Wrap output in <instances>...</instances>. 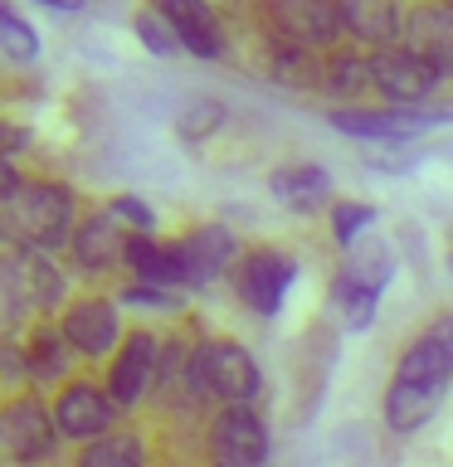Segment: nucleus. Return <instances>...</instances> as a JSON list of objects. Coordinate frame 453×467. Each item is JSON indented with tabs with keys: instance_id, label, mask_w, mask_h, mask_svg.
<instances>
[{
	"instance_id": "30",
	"label": "nucleus",
	"mask_w": 453,
	"mask_h": 467,
	"mask_svg": "<svg viewBox=\"0 0 453 467\" xmlns=\"http://www.w3.org/2000/svg\"><path fill=\"white\" fill-rule=\"evenodd\" d=\"M371 224H375V210H371V204H351V200L332 204V239L342 244L346 254L361 244V234L371 229Z\"/></svg>"
},
{
	"instance_id": "6",
	"label": "nucleus",
	"mask_w": 453,
	"mask_h": 467,
	"mask_svg": "<svg viewBox=\"0 0 453 467\" xmlns=\"http://www.w3.org/2000/svg\"><path fill=\"white\" fill-rule=\"evenodd\" d=\"M156 370H161V341L152 331H132L108 370V394L117 400V409L142 404L146 389L156 385Z\"/></svg>"
},
{
	"instance_id": "23",
	"label": "nucleus",
	"mask_w": 453,
	"mask_h": 467,
	"mask_svg": "<svg viewBox=\"0 0 453 467\" xmlns=\"http://www.w3.org/2000/svg\"><path fill=\"white\" fill-rule=\"evenodd\" d=\"M263 68H269V78L278 88H298V93L327 83V64L317 58V49H302V44H288V39L273 44L269 58H263Z\"/></svg>"
},
{
	"instance_id": "11",
	"label": "nucleus",
	"mask_w": 453,
	"mask_h": 467,
	"mask_svg": "<svg viewBox=\"0 0 453 467\" xmlns=\"http://www.w3.org/2000/svg\"><path fill=\"white\" fill-rule=\"evenodd\" d=\"M210 452H215V462L263 467V458H269V433L254 419V409H219V419L210 423Z\"/></svg>"
},
{
	"instance_id": "1",
	"label": "nucleus",
	"mask_w": 453,
	"mask_h": 467,
	"mask_svg": "<svg viewBox=\"0 0 453 467\" xmlns=\"http://www.w3.org/2000/svg\"><path fill=\"white\" fill-rule=\"evenodd\" d=\"M73 195L58 181H35L5 204V239L15 248H58L73 244Z\"/></svg>"
},
{
	"instance_id": "2",
	"label": "nucleus",
	"mask_w": 453,
	"mask_h": 467,
	"mask_svg": "<svg viewBox=\"0 0 453 467\" xmlns=\"http://www.w3.org/2000/svg\"><path fill=\"white\" fill-rule=\"evenodd\" d=\"M0 297H5V317L20 321L29 312H44L64 297V273L54 268L39 248H5L0 258Z\"/></svg>"
},
{
	"instance_id": "24",
	"label": "nucleus",
	"mask_w": 453,
	"mask_h": 467,
	"mask_svg": "<svg viewBox=\"0 0 453 467\" xmlns=\"http://www.w3.org/2000/svg\"><path fill=\"white\" fill-rule=\"evenodd\" d=\"M79 356V350L68 346V336L64 331H54V327H39L35 336H29V350H25V370L35 385H49V379H58L68 370V360Z\"/></svg>"
},
{
	"instance_id": "5",
	"label": "nucleus",
	"mask_w": 453,
	"mask_h": 467,
	"mask_svg": "<svg viewBox=\"0 0 453 467\" xmlns=\"http://www.w3.org/2000/svg\"><path fill=\"white\" fill-rule=\"evenodd\" d=\"M205 379H210V394L225 409H248L258 400V365L239 341H210L205 346Z\"/></svg>"
},
{
	"instance_id": "17",
	"label": "nucleus",
	"mask_w": 453,
	"mask_h": 467,
	"mask_svg": "<svg viewBox=\"0 0 453 467\" xmlns=\"http://www.w3.org/2000/svg\"><path fill=\"white\" fill-rule=\"evenodd\" d=\"M336 10H342V29L351 39L375 44L380 54L395 49V39H400V5L395 0H336Z\"/></svg>"
},
{
	"instance_id": "12",
	"label": "nucleus",
	"mask_w": 453,
	"mask_h": 467,
	"mask_svg": "<svg viewBox=\"0 0 453 467\" xmlns=\"http://www.w3.org/2000/svg\"><path fill=\"white\" fill-rule=\"evenodd\" d=\"M156 394L175 409H200V400L210 394L205 379V346H161V370H156Z\"/></svg>"
},
{
	"instance_id": "38",
	"label": "nucleus",
	"mask_w": 453,
	"mask_h": 467,
	"mask_svg": "<svg viewBox=\"0 0 453 467\" xmlns=\"http://www.w3.org/2000/svg\"><path fill=\"white\" fill-rule=\"evenodd\" d=\"M448 268H453V254H448Z\"/></svg>"
},
{
	"instance_id": "7",
	"label": "nucleus",
	"mask_w": 453,
	"mask_h": 467,
	"mask_svg": "<svg viewBox=\"0 0 453 467\" xmlns=\"http://www.w3.org/2000/svg\"><path fill=\"white\" fill-rule=\"evenodd\" d=\"M54 419H58V433L64 438H83V443H98V438L117 433V400L108 389L88 385V379H79V385H68L64 394H58L54 404Z\"/></svg>"
},
{
	"instance_id": "13",
	"label": "nucleus",
	"mask_w": 453,
	"mask_h": 467,
	"mask_svg": "<svg viewBox=\"0 0 453 467\" xmlns=\"http://www.w3.org/2000/svg\"><path fill=\"white\" fill-rule=\"evenodd\" d=\"M175 254H181V263H185V283L205 287L239 258V239H234L225 224H205V229L190 234V239L175 244Z\"/></svg>"
},
{
	"instance_id": "19",
	"label": "nucleus",
	"mask_w": 453,
	"mask_h": 467,
	"mask_svg": "<svg viewBox=\"0 0 453 467\" xmlns=\"http://www.w3.org/2000/svg\"><path fill=\"white\" fill-rule=\"evenodd\" d=\"M409 49L438 68H453V5L434 0L409 15Z\"/></svg>"
},
{
	"instance_id": "15",
	"label": "nucleus",
	"mask_w": 453,
	"mask_h": 467,
	"mask_svg": "<svg viewBox=\"0 0 453 467\" xmlns=\"http://www.w3.org/2000/svg\"><path fill=\"white\" fill-rule=\"evenodd\" d=\"M68 336V346L79 350V356H108V350L117 346V306L112 302H73L64 312V327H58Z\"/></svg>"
},
{
	"instance_id": "3",
	"label": "nucleus",
	"mask_w": 453,
	"mask_h": 467,
	"mask_svg": "<svg viewBox=\"0 0 453 467\" xmlns=\"http://www.w3.org/2000/svg\"><path fill=\"white\" fill-rule=\"evenodd\" d=\"M58 443V419L54 409H44V400L35 394H20V400L5 404V414H0V452H5L10 462H44Z\"/></svg>"
},
{
	"instance_id": "32",
	"label": "nucleus",
	"mask_w": 453,
	"mask_h": 467,
	"mask_svg": "<svg viewBox=\"0 0 453 467\" xmlns=\"http://www.w3.org/2000/svg\"><path fill=\"white\" fill-rule=\"evenodd\" d=\"M132 29H137V39H142L152 54H175V49H181V39H175V29H171V20H166L161 10H142Z\"/></svg>"
},
{
	"instance_id": "9",
	"label": "nucleus",
	"mask_w": 453,
	"mask_h": 467,
	"mask_svg": "<svg viewBox=\"0 0 453 467\" xmlns=\"http://www.w3.org/2000/svg\"><path fill=\"white\" fill-rule=\"evenodd\" d=\"M395 379H419V385H448L453 379V312L434 317L415 341L405 346Z\"/></svg>"
},
{
	"instance_id": "31",
	"label": "nucleus",
	"mask_w": 453,
	"mask_h": 467,
	"mask_svg": "<svg viewBox=\"0 0 453 467\" xmlns=\"http://www.w3.org/2000/svg\"><path fill=\"white\" fill-rule=\"evenodd\" d=\"M0 44H5V54L15 58V64H29V58H39V35H35V29H29L10 5L0 10Z\"/></svg>"
},
{
	"instance_id": "4",
	"label": "nucleus",
	"mask_w": 453,
	"mask_h": 467,
	"mask_svg": "<svg viewBox=\"0 0 453 467\" xmlns=\"http://www.w3.org/2000/svg\"><path fill=\"white\" fill-rule=\"evenodd\" d=\"M292 277H298V263L288 254H278V248H254V254H244L239 268H234V287H239V297L248 302L254 317H278Z\"/></svg>"
},
{
	"instance_id": "14",
	"label": "nucleus",
	"mask_w": 453,
	"mask_h": 467,
	"mask_svg": "<svg viewBox=\"0 0 453 467\" xmlns=\"http://www.w3.org/2000/svg\"><path fill=\"white\" fill-rule=\"evenodd\" d=\"M127 244H132V234L122 229V219H117L112 210H98L79 224L68 248H73V258H79L83 273H102V268H112L117 258L127 263Z\"/></svg>"
},
{
	"instance_id": "26",
	"label": "nucleus",
	"mask_w": 453,
	"mask_h": 467,
	"mask_svg": "<svg viewBox=\"0 0 453 467\" xmlns=\"http://www.w3.org/2000/svg\"><path fill=\"white\" fill-rule=\"evenodd\" d=\"M332 306H336V317H342L346 331H365V327L375 321L380 292H371V287H361V283H351V277L336 273V283H332Z\"/></svg>"
},
{
	"instance_id": "36",
	"label": "nucleus",
	"mask_w": 453,
	"mask_h": 467,
	"mask_svg": "<svg viewBox=\"0 0 453 467\" xmlns=\"http://www.w3.org/2000/svg\"><path fill=\"white\" fill-rule=\"evenodd\" d=\"M44 5H54V10H83V0H44Z\"/></svg>"
},
{
	"instance_id": "27",
	"label": "nucleus",
	"mask_w": 453,
	"mask_h": 467,
	"mask_svg": "<svg viewBox=\"0 0 453 467\" xmlns=\"http://www.w3.org/2000/svg\"><path fill=\"white\" fill-rule=\"evenodd\" d=\"M79 467H146V448H142L137 433L117 429L108 438H98V443H88Z\"/></svg>"
},
{
	"instance_id": "33",
	"label": "nucleus",
	"mask_w": 453,
	"mask_h": 467,
	"mask_svg": "<svg viewBox=\"0 0 453 467\" xmlns=\"http://www.w3.org/2000/svg\"><path fill=\"white\" fill-rule=\"evenodd\" d=\"M122 302L132 306H156V312H181V297H175L171 287H152V283H132L122 292Z\"/></svg>"
},
{
	"instance_id": "25",
	"label": "nucleus",
	"mask_w": 453,
	"mask_h": 467,
	"mask_svg": "<svg viewBox=\"0 0 453 467\" xmlns=\"http://www.w3.org/2000/svg\"><path fill=\"white\" fill-rule=\"evenodd\" d=\"M342 277H351V283H361V287H371V292H385L390 277H395V254H390V244L361 239V244L346 254Z\"/></svg>"
},
{
	"instance_id": "39",
	"label": "nucleus",
	"mask_w": 453,
	"mask_h": 467,
	"mask_svg": "<svg viewBox=\"0 0 453 467\" xmlns=\"http://www.w3.org/2000/svg\"><path fill=\"white\" fill-rule=\"evenodd\" d=\"M444 5H453V0H444Z\"/></svg>"
},
{
	"instance_id": "34",
	"label": "nucleus",
	"mask_w": 453,
	"mask_h": 467,
	"mask_svg": "<svg viewBox=\"0 0 453 467\" xmlns=\"http://www.w3.org/2000/svg\"><path fill=\"white\" fill-rule=\"evenodd\" d=\"M108 210H112L117 219H122V224H132V234H146V229L156 224L152 204H146V200H137V195H117V200L108 204Z\"/></svg>"
},
{
	"instance_id": "37",
	"label": "nucleus",
	"mask_w": 453,
	"mask_h": 467,
	"mask_svg": "<svg viewBox=\"0 0 453 467\" xmlns=\"http://www.w3.org/2000/svg\"><path fill=\"white\" fill-rule=\"evenodd\" d=\"M215 467H234V462H215Z\"/></svg>"
},
{
	"instance_id": "35",
	"label": "nucleus",
	"mask_w": 453,
	"mask_h": 467,
	"mask_svg": "<svg viewBox=\"0 0 453 467\" xmlns=\"http://www.w3.org/2000/svg\"><path fill=\"white\" fill-rule=\"evenodd\" d=\"M25 141H29V137H25V131H20V127H10V151H5V156H15V151H20V146H25Z\"/></svg>"
},
{
	"instance_id": "10",
	"label": "nucleus",
	"mask_w": 453,
	"mask_h": 467,
	"mask_svg": "<svg viewBox=\"0 0 453 467\" xmlns=\"http://www.w3.org/2000/svg\"><path fill=\"white\" fill-rule=\"evenodd\" d=\"M273 25L283 29L288 44H302V49H321L342 35V10L336 0H269Z\"/></svg>"
},
{
	"instance_id": "29",
	"label": "nucleus",
	"mask_w": 453,
	"mask_h": 467,
	"mask_svg": "<svg viewBox=\"0 0 453 467\" xmlns=\"http://www.w3.org/2000/svg\"><path fill=\"white\" fill-rule=\"evenodd\" d=\"M219 127H225V102H219V98H195L181 112V122H175L181 141H205V137H215Z\"/></svg>"
},
{
	"instance_id": "21",
	"label": "nucleus",
	"mask_w": 453,
	"mask_h": 467,
	"mask_svg": "<svg viewBox=\"0 0 453 467\" xmlns=\"http://www.w3.org/2000/svg\"><path fill=\"white\" fill-rule=\"evenodd\" d=\"M269 190L288 204L292 214H312L332 195V175L321 166H307V161H302V166H278L269 175Z\"/></svg>"
},
{
	"instance_id": "22",
	"label": "nucleus",
	"mask_w": 453,
	"mask_h": 467,
	"mask_svg": "<svg viewBox=\"0 0 453 467\" xmlns=\"http://www.w3.org/2000/svg\"><path fill=\"white\" fill-rule=\"evenodd\" d=\"M127 268L152 287H190L185 283V263L175 254V244H156L152 234H132L127 244Z\"/></svg>"
},
{
	"instance_id": "8",
	"label": "nucleus",
	"mask_w": 453,
	"mask_h": 467,
	"mask_svg": "<svg viewBox=\"0 0 453 467\" xmlns=\"http://www.w3.org/2000/svg\"><path fill=\"white\" fill-rule=\"evenodd\" d=\"M371 64H375V88L390 102H400V108L424 102L438 88V78H444V68L429 64V58H419L415 49H385V54H375Z\"/></svg>"
},
{
	"instance_id": "16",
	"label": "nucleus",
	"mask_w": 453,
	"mask_h": 467,
	"mask_svg": "<svg viewBox=\"0 0 453 467\" xmlns=\"http://www.w3.org/2000/svg\"><path fill=\"white\" fill-rule=\"evenodd\" d=\"M152 10H161L171 20L175 29V39H181V49L185 54H195V58H219V25H215V15L205 0H152Z\"/></svg>"
},
{
	"instance_id": "20",
	"label": "nucleus",
	"mask_w": 453,
	"mask_h": 467,
	"mask_svg": "<svg viewBox=\"0 0 453 467\" xmlns=\"http://www.w3.org/2000/svg\"><path fill=\"white\" fill-rule=\"evenodd\" d=\"M444 122V117H424V112H332L336 131H351V137H371V141H405L415 131Z\"/></svg>"
},
{
	"instance_id": "28",
	"label": "nucleus",
	"mask_w": 453,
	"mask_h": 467,
	"mask_svg": "<svg viewBox=\"0 0 453 467\" xmlns=\"http://www.w3.org/2000/svg\"><path fill=\"white\" fill-rule=\"evenodd\" d=\"M327 88L336 98H356L365 93V88H375V64L371 58H361V54H332L327 58Z\"/></svg>"
},
{
	"instance_id": "18",
	"label": "nucleus",
	"mask_w": 453,
	"mask_h": 467,
	"mask_svg": "<svg viewBox=\"0 0 453 467\" xmlns=\"http://www.w3.org/2000/svg\"><path fill=\"white\" fill-rule=\"evenodd\" d=\"M444 389H448V385L390 379V389H385V423H390L395 433H415V429H424V423L438 414V404H444Z\"/></svg>"
}]
</instances>
